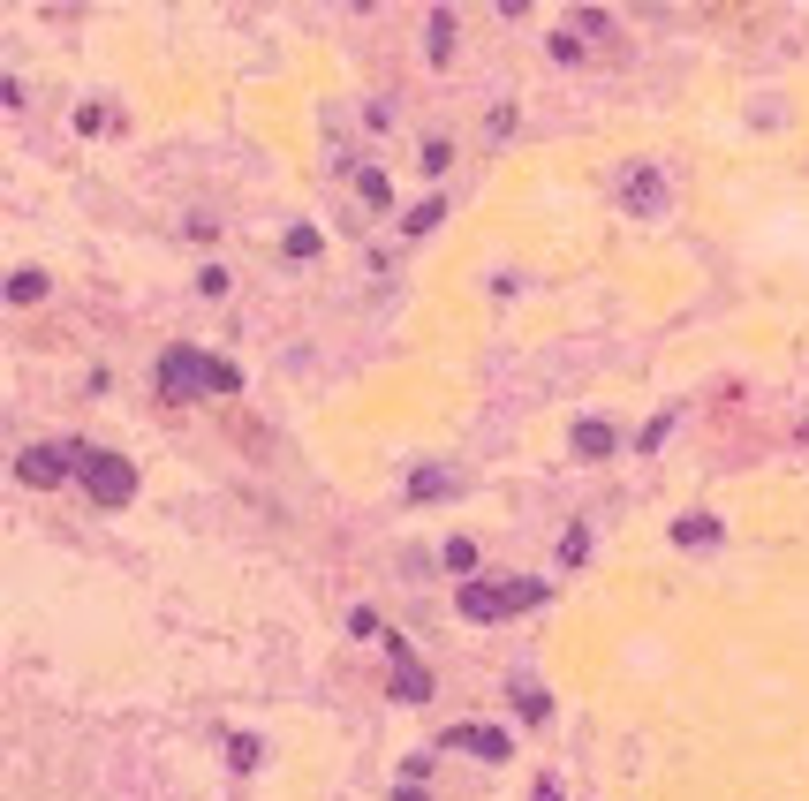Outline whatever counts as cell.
Masks as SVG:
<instances>
[{
	"instance_id": "obj_1",
	"label": "cell",
	"mask_w": 809,
	"mask_h": 801,
	"mask_svg": "<svg viewBox=\"0 0 809 801\" xmlns=\"http://www.w3.org/2000/svg\"><path fill=\"white\" fill-rule=\"evenodd\" d=\"M462 620H477V628H492V620L507 613H530V605H545V582L537 575H515V582H462Z\"/></svg>"
},
{
	"instance_id": "obj_19",
	"label": "cell",
	"mask_w": 809,
	"mask_h": 801,
	"mask_svg": "<svg viewBox=\"0 0 809 801\" xmlns=\"http://www.w3.org/2000/svg\"><path fill=\"white\" fill-rule=\"evenodd\" d=\"M583 560H590V529L575 522L568 537H560V567H583Z\"/></svg>"
},
{
	"instance_id": "obj_23",
	"label": "cell",
	"mask_w": 809,
	"mask_h": 801,
	"mask_svg": "<svg viewBox=\"0 0 809 801\" xmlns=\"http://www.w3.org/2000/svg\"><path fill=\"white\" fill-rule=\"evenodd\" d=\"M666 439H673V416H658V424H643V439H636V446H651V454H658Z\"/></svg>"
},
{
	"instance_id": "obj_14",
	"label": "cell",
	"mask_w": 809,
	"mask_h": 801,
	"mask_svg": "<svg viewBox=\"0 0 809 801\" xmlns=\"http://www.w3.org/2000/svg\"><path fill=\"white\" fill-rule=\"evenodd\" d=\"M439 560H447V567H454V575H462V582H477V567H484L469 537H447V552H439Z\"/></svg>"
},
{
	"instance_id": "obj_12",
	"label": "cell",
	"mask_w": 809,
	"mask_h": 801,
	"mask_svg": "<svg viewBox=\"0 0 809 801\" xmlns=\"http://www.w3.org/2000/svg\"><path fill=\"white\" fill-rule=\"evenodd\" d=\"M424 46H431V61H447V53H454V8H431V31H424Z\"/></svg>"
},
{
	"instance_id": "obj_16",
	"label": "cell",
	"mask_w": 809,
	"mask_h": 801,
	"mask_svg": "<svg viewBox=\"0 0 809 801\" xmlns=\"http://www.w3.org/2000/svg\"><path fill=\"white\" fill-rule=\"evenodd\" d=\"M439 220H447V197H424V205H416L409 220H401V235H431Z\"/></svg>"
},
{
	"instance_id": "obj_25",
	"label": "cell",
	"mask_w": 809,
	"mask_h": 801,
	"mask_svg": "<svg viewBox=\"0 0 809 801\" xmlns=\"http://www.w3.org/2000/svg\"><path fill=\"white\" fill-rule=\"evenodd\" d=\"M530 801H560V786H552V779H537V786H530Z\"/></svg>"
},
{
	"instance_id": "obj_15",
	"label": "cell",
	"mask_w": 809,
	"mask_h": 801,
	"mask_svg": "<svg viewBox=\"0 0 809 801\" xmlns=\"http://www.w3.org/2000/svg\"><path fill=\"white\" fill-rule=\"evenodd\" d=\"M258 756H265L258 733H227V764H235V771H258Z\"/></svg>"
},
{
	"instance_id": "obj_20",
	"label": "cell",
	"mask_w": 809,
	"mask_h": 801,
	"mask_svg": "<svg viewBox=\"0 0 809 801\" xmlns=\"http://www.w3.org/2000/svg\"><path fill=\"white\" fill-rule=\"evenodd\" d=\"M212 393H242V371L227 356H212Z\"/></svg>"
},
{
	"instance_id": "obj_24",
	"label": "cell",
	"mask_w": 809,
	"mask_h": 801,
	"mask_svg": "<svg viewBox=\"0 0 809 801\" xmlns=\"http://www.w3.org/2000/svg\"><path fill=\"white\" fill-rule=\"evenodd\" d=\"M394 801H431V794H424L416 779H401V786H394Z\"/></svg>"
},
{
	"instance_id": "obj_17",
	"label": "cell",
	"mask_w": 809,
	"mask_h": 801,
	"mask_svg": "<svg viewBox=\"0 0 809 801\" xmlns=\"http://www.w3.org/2000/svg\"><path fill=\"white\" fill-rule=\"evenodd\" d=\"M515 711L530 718V726H545L552 718V703H545V688H530V681H515Z\"/></svg>"
},
{
	"instance_id": "obj_4",
	"label": "cell",
	"mask_w": 809,
	"mask_h": 801,
	"mask_svg": "<svg viewBox=\"0 0 809 801\" xmlns=\"http://www.w3.org/2000/svg\"><path fill=\"white\" fill-rule=\"evenodd\" d=\"M84 499H99V507H129L137 499V461H121V454H99L91 446V461H84Z\"/></svg>"
},
{
	"instance_id": "obj_2",
	"label": "cell",
	"mask_w": 809,
	"mask_h": 801,
	"mask_svg": "<svg viewBox=\"0 0 809 801\" xmlns=\"http://www.w3.org/2000/svg\"><path fill=\"white\" fill-rule=\"evenodd\" d=\"M84 461H91V446H84V439H61V446H23V454H16V477L46 492V484H61V477H84Z\"/></svg>"
},
{
	"instance_id": "obj_13",
	"label": "cell",
	"mask_w": 809,
	"mask_h": 801,
	"mask_svg": "<svg viewBox=\"0 0 809 801\" xmlns=\"http://www.w3.org/2000/svg\"><path fill=\"white\" fill-rule=\"evenodd\" d=\"M280 250H288L295 265H310V257L326 250V235H318V227H288V235H280Z\"/></svg>"
},
{
	"instance_id": "obj_21",
	"label": "cell",
	"mask_w": 809,
	"mask_h": 801,
	"mask_svg": "<svg viewBox=\"0 0 809 801\" xmlns=\"http://www.w3.org/2000/svg\"><path fill=\"white\" fill-rule=\"evenodd\" d=\"M552 61H583V38H575V31H552Z\"/></svg>"
},
{
	"instance_id": "obj_10",
	"label": "cell",
	"mask_w": 809,
	"mask_h": 801,
	"mask_svg": "<svg viewBox=\"0 0 809 801\" xmlns=\"http://www.w3.org/2000/svg\"><path fill=\"white\" fill-rule=\"evenodd\" d=\"M454 484H462V477H454V469H439V461H431V469H416V477H409V499H416V507H424V499H447Z\"/></svg>"
},
{
	"instance_id": "obj_7",
	"label": "cell",
	"mask_w": 809,
	"mask_h": 801,
	"mask_svg": "<svg viewBox=\"0 0 809 801\" xmlns=\"http://www.w3.org/2000/svg\"><path fill=\"white\" fill-rule=\"evenodd\" d=\"M386 650H394V703H424V696H431V673L409 658V643H401V635H386Z\"/></svg>"
},
{
	"instance_id": "obj_11",
	"label": "cell",
	"mask_w": 809,
	"mask_h": 801,
	"mask_svg": "<svg viewBox=\"0 0 809 801\" xmlns=\"http://www.w3.org/2000/svg\"><path fill=\"white\" fill-rule=\"evenodd\" d=\"M356 197H363V212H386V205H394V189H386V174H379V167H363V174H356Z\"/></svg>"
},
{
	"instance_id": "obj_5",
	"label": "cell",
	"mask_w": 809,
	"mask_h": 801,
	"mask_svg": "<svg viewBox=\"0 0 809 801\" xmlns=\"http://www.w3.org/2000/svg\"><path fill=\"white\" fill-rule=\"evenodd\" d=\"M159 386H167V393H212V356L190 348V341L159 348Z\"/></svg>"
},
{
	"instance_id": "obj_6",
	"label": "cell",
	"mask_w": 809,
	"mask_h": 801,
	"mask_svg": "<svg viewBox=\"0 0 809 801\" xmlns=\"http://www.w3.org/2000/svg\"><path fill=\"white\" fill-rule=\"evenodd\" d=\"M447 749L484 756V764H507V756H515V741H507V726H477V718H462V726H447Z\"/></svg>"
},
{
	"instance_id": "obj_22",
	"label": "cell",
	"mask_w": 809,
	"mask_h": 801,
	"mask_svg": "<svg viewBox=\"0 0 809 801\" xmlns=\"http://www.w3.org/2000/svg\"><path fill=\"white\" fill-rule=\"evenodd\" d=\"M348 628H356V635H386V620L371 613V605H356V613H348Z\"/></svg>"
},
{
	"instance_id": "obj_18",
	"label": "cell",
	"mask_w": 809,
	"mask_h": 801,
	"mask_svg": "<svg viewBox=\"0 0 809 801\" xmlns=\"http://www.w3.org/2000/svg\"><path fill=\"white\" fill-rule=\"evenodd\" d=\"M38 295H46V273H31V265H23V273L8 280V303H38Z\"/></svg>"
},
{
	"instance_id": "obj_8",
	"label": "cell",
	"mask_w": 809,
	"mask_h": 801,
	"mask_svg": "<svg viewBox=\"0 0 809 801\" xmlns=\"http://www.w3.org/2000/svg\"><path fill=\"white\" fill-rule=\"evenodd\" d=\"M568 446H575V461H605V454L620 446V431L605 424V416H583V424L568 431Z\"/></svg>"
},
{
	"instance_id": "obj_9",
	"label": "cell",
	"mask_w": 809,
	"mask_h": 801,
	"mask_svg": "<svg viewBox=\"0 0 809 801\" xmlns=\"http://www.w3.org/2000/svg\"><path fill=\"white\" fill-rule=\"evenodd\" d=\"M719 537H726V529L711 522V514H681V522H673V545H681V552H711Z\"/></svg>"
},
{
	"instance_id": "obj_3",
	"label": "cell",
	"mask_w": 809,
	"mask_h": 801,
	"mask_svg": "<svg viewBox=\"0 0 809 801\" xmlns=\"http://www.w3.org/2000/svg\"><path fill=\"white\" fill-rule=\"evenodd\" d=\"M613 197H620V212H636V220H658V212L673 205V182H666V167H651V159H636V167H620Z\"/></svg>"
}]
</instances>
